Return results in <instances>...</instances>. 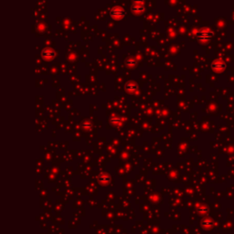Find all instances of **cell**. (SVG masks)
<instances>
[{"mask_svg":"<svg viewBox=\"0 0 234 234\" xmlns=\"http://www.w3.org/2000/svg\"><path fill=\"white\" fill-rule=\"evenodd\" d=\"M196 36L199 39V41H202V42L208 41L213 36V31H211L209 29H202L196 32Z\"/></svg>","mask_w":234,"mask_h":234,"instance_id":"obj_1","label":"cell"},{"mask_svg":"<svg viewBox=\"0 0 234 234\" xmlns=\"http://www.w3.org/2000/svg\"><path fill=\"white\" fill-rule=\"evenodd\" d=\"M124 15H125V11L122 6H115L111 10L112 18H114L115 19H117V20L123 18L124 17Z\"/></svg>","mask_w":234,"mask_h":234,"instance_id":"obj_2","label":"cell"},{"mask_svg":"<svg viewBox=\"0 0 234 234\" xmlns=\"http://www.w3.org/2000/svg\"><path fill=\"white\" fill-rule=\"evenodd\" d=\"M132 8H133V11L135 12V13H136V14H140L141 12H143L144 11V4H143V2H140V1H136V2H135L134 3V5H133V6H132Z\"/></svg>","mask_w":234,"mask_h":234,"instance_id":"obj_3","label":"cell"},{"mask_svg":"<svg viewBox=\"0 0 234 234\" xmlns=\"http://www.w3.org/2000/svg\"><path fill=\"white\" fill-rule=\"evenodd\" d=\"M212 68L217 72H220V71H222L226 68V64L224 62L220 61V60H218V61H216L215 63L212 64Z\"/></svg>","mask_w":234,"mask_h":234,"instance_id":"obj_4","label":"cell"},{"mask_svg":"<svg viewBox=\"0 0 234 234\" xmlns=\"http://www.w3.org/2000/svg\"><path fill=\"white\" fill-rule=\"evenodd\" d=\"M126 89H127V91H129V92H134V91L137 90V85H136L135 82H129V83L126 85Z\"/></svg>","mask_w":234,"mask_h":234,"instance_id":"obj_5","label":"cell"}]
</instances>
